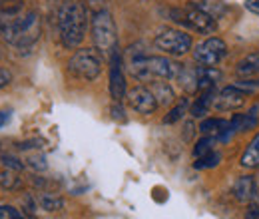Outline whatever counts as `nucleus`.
Listing matches in <instances>:
<instances>
[{"mask_svg": "<svg viewBox=\"0 0 259 219\" xmlns=\"http://www.w3.org/2000/svg\"><path fill=\"white\" fill-rule=\"evenodd\" d=\"M88 26L86 6L80 0H64L58 8V34L60 42L68 50H74L82 44Z\"/></svg>", "mask_w": 259, "mask_h": 219, "instance_id": "1", "label": "nucleus"}, {"mask_svg": "<svg viewBox=\"0 0 259 219\" xmlns=\"http://www.w3.org/2000/svg\"><path fill=\"white\" fill-rule=\"evenodd\" d=\"M184 66L163 58V56H146L140 54L132 58L130 74L140 82H154V80H176Z\"/></svg>", "mask_w": 259, "mask_h": 219, "instance_id": "2", "label": "nucleus"}, {"mask_svg": "<svg viewBox=\"0 0 259 219\" xmlns=\"http://www.w3.org/2000/svg\"><path fill=\"white\" fill-rule=\"evenodd\" d=\"M40 34H42L40 16L34 10L26 12V14H20L16 20H12L8 26H4L0 30V36L8 44H12L14 48H18V50L32 48L34 44L40 40Z\"/></svg>", "mask_w": 259, "mask_h": 219, "instance_id": "3", "label": "nucleus"}, {"mask_svg": "<svg viewBox=\"0 0 259 219\" xmlns=\"http://www.w3.org/2000/svg\"><path fill=\"white\" fill-rule=\"evenodd\" d=\"M92 40L94 48L102 54H114L118 50V30L112 14L106 8L96 10L92 16Z\"/></svg>", "mask_w": 259, "mask_h": 219, "instance_id": "4", "label": "nucleus"}, {"mask_svg": "<svg viewBox=\"0 0 259 219\" xmlns=\"http://www.w3.org/2000/svg\"><path fill=\"white\" fill-rule=\"evenodd\" d=\"M169 16L174 22L190 28V30L201 32V34H211L218 30V22L211 14H207L203 8H199L197 4H188L184 8H171Z\"/></svg>", "mask_w": 259, "mask_h": 219, "instance_id": "5", "label": "nucleus"}, {"mask_svg": "<svg viewBox=\"0 0 259 219\" xmlns=\"http://www.w3.org/2000/svg\"><path fill=\"white\" fill-rule=\"evenodd\" d=\"M68 72L84 82L96 80L102 72V52L98 48H82L76 50L68 60Z\"/></svg>", "mask_w": 259, "mask_h": 219, "instance_id": "6", "label": "nucleus"}, {"mask_svg": "<svg viewBox=\"0 0 259 219\" xmlns=\"http://www.w3.org/2000/svg\"><path fill=\"white\" fill-rule=\"evenodd\" d=\"M192 36L188 32L178 30V28H165L156 38H154V46L158 50H162L169 56H184L192 50Z\"/></svg>", "mask_w": 259, "mask_h": 219, "instance_id": "7", "label": "nucleus"}, {"mask_svg": "<svg viewBox=\"0 0 259 219\" xmlns=\"http://www.w3.org/2000/svg\"><path fill=\"white\" fill-rule=\"evenodd\" d=\"M226 56L227 44L218 36H211V38L199 42L194 50V60L201 66H218Z\"/></svg>", "mask_w": 259, "mask_h": 219, "instance_id": "8", "label": "nucleus"}, {"mask_svg": "<svg viewBox=\"0 0 259 219\" xmlns=\"http://www.w3.org/2000/svg\"><path fill=\"white\" fill-rule=\"evenodd\" d=\"M128 102L134 112L144 114V116L154 114L160 106L154 92H152V88H146V86H134L128 92Z\"/></svg>", "mask_w": 259, "mask_h": 219, "instance_id": "9", "label": "nucleus"}, {"mask_svg": "<svg viewBox=\"0 0 259 219\" xmlns=\"http://www.w3.org/2000/svg\"><path fill=\"white\" fill-rule=\"evenodd\" d=\"M245 98H247L245 90H241L237 86H227L220 94H215L213 108L220 110V112H233V110H237L245 104Z\"/></svg>", "mask_w": 259, "mask_h": 219, "instance_id": "10", "label": "nucleus"}, {"mask_svg": "<svg viewBox=\"0 0 259 219\" xmlns=\"http://www.w3.org/2000/svg\"><path fill=\"white\" fill-rule=\"evenodd\" d=\"M110 94L114 102H120L126 96V76L122 70V58L118 50L110 54Z\"/></svg>", "mask_w": 259, "mask_h": 219, "instance_id": "11", "label": "nucleus"}, {"mask_svg": "<svg viewBox=\"0 0 259 219\" xmlns=\"http://www.w3.org/2000/svg\"><path fill=\"white\" fill-rule=\"evenodd\" d=\"M195 74H197V92L211 90L215 88V82L222 80V72L215 66H197Z\"/></svg>", "mask_w": 259, "mask_h": 219, "instance_id": "12", "label": "nucleus"}, {"mask_svg": "<svg viewBox=\"0 0 259 219\" xmlns=\"http://www.w3.org/2000/svg\"><path fill=\"white\" fill-rule=\"evenodd\" d=\"M255 180L251 178V176H241V178H237L235 180V184H233V195L239 199V201H249V199H253V195H255Z\"/></svg>", "mask_w": 259, "mask_h": 219, "instance_id": "13", "label": "nucleus"}, {"mask_svg": "<svg viewBox=\"0 0 259 219\" xmlns=\"http://www.w3.org/2000/svg\"><path fill=\"white\" fill-rule=\"evenodd\" d=\"M235 74L241 78H251L259 74V52H251L247 56H243L237 66H235Z\"/></svg>", "mask_w": 259, "mask_h": 219, "instance_id": "14", "label": "nucleus"}, {"mask_svg": "<svg viewBox=\"0 0 259 219\" xmlns=\"http://www.w3.org/2000/svg\"><path fill=\"white\" fill-rule=\"evenodd\" d=\"M213 100H215V88L201 92V96L195 100V104L192 106V116H194V118H201V116H205V114H207V110L213 106Z\"/></svg>", "mask_w": 259, "mask_h": 219, "instance_id": "15", "label": "nucleus"}, {"mask_svg": "<svg viewBox=\"0 0 259 219\" xmlns=\"http://www.w3.org/2000/svg\"><path fill=\"white\" fill-rule=\"evenodd\" d=\"M241 165L243 167H259V134H255V138L245 148V152L241 156Z\"/></svg>", "mask_w": 259, "mask_h": 219, "instance_id": "16", "label": "nucleus"}, {"mask_svg": "<svg viewBox=\"0 0 259 219\" xmlns=\"http://www.w3.org/2000/svg\"><path fill=\"white\" fill-rule=\"evenodd\" d=\"M152 92L156 96V100H158V104H162V106H167V104H171L174 100H176V94H174V90H171V86L167 84V82H152Z\"/></svg>", "mask_w": 259, "mask_h": 219, "instance_id": "17", "label": "nucleus"}, {"mask_svg": "<svg viewBox=\"0 0 259 219\" xmlns=\"http://www.w3.org/2000/svg\"><path fill=\"white\" fill-rule=\"evenodd\" d=\"M38 205L44 211H60L64 207V199L60 195H54V193H40L38 195Z\"/></svg>", "mask_w": 259, "mask_h": 219, "instance_id": "18", "label": "nucleus"}, {"mask_svg": "<svg viewBox=\"0 0 259 219\" xmlns=\"http://www.w3.org/2000/svg\"><path fill=\"white\" fill-rule=\"evenodd\" d=\"M231 127H233V132L237 129V132H245V129H249V127H253V125L257 124V118H255V114H235L233 118H231Z\"/></svg>", "mask_w": 259, "mask_h": 219, "instance_id": "19", "label": "nucleus"}, {"mask_svg": "<svg viewBox=\"0 0 259 219\" xmlns=\"http://www.w3.org/2000/svg\"><path fill=\"white\" fill-rule=\"evenodd\" d=\"M220 161H222V156L218 154V152H207V154H203V156H199L197 159L194 161V167L195 169H211V167H215V165H220Z\"/></svg>", "mask_w": 259, "mask_h": 219, "instance_id": "20", "label": "nucleus"}, {"mask_svg": "<svg viewBox=\"0 0 259 219\" xmlns=\"http://www.w3.org/2000/svg\"><path fill=\"white\" fill-rule=\"evenodd\" d=\"M186 110H188V100L184 98L180 104H176V106L169 110V114H165V116H163V124H176L178 120H182V118H184Z\"/></svg>", "mask_w": 259, "mask_h": 219, "instance_id": "21", "label": "nucleus"}, {"mask_svg": "<svg viewBox=\"0 0 259 219\" xmlns=\"http://www.w3.org/2000/svg\"><path fill=\"white\" fill-rule=\"evenodd\" d=\"M213 146H215V138H213V136H203V138L197 140V144H195L194 156L199 157V156H203V154H207V152H211Z\"/></svg>", "mask_w": 259, "mask_h": 219, "instance_id": "22", "label": "nucleus"}, {"mask_svg": "<svg viewBox=\"0 0 259 219\" xmlns=\"http://www.w3.org/2000/svg\"><path fill=\"white\" fill-rule=\"evenodd\" d=\"M18 186H20V178H16V173H12L8 167L0 171V188L16 189Z\"/></svg>", "mask_w": 259, "mask_h": 219, "instance_id": "23", "label": "nucleus"}, {"mask_svg": "<svg viewBox=\"0 0 259 219\" xmlns=\"http://www.w3.org/2000/svg\"><path fill=\"white\" fill-rule=\"evenodd\" d=\"M28 165L34 167V169H38V171H44L46 167H48V163H46V157L42 156V154H36V156H30L28 159Z\"/></svg>", "mask_w": 259, "mask_h": 219, "instance_id": "24", "label": "nucleus"}, {"mask_svg": "<svg viewBox=\"0 0 259 219\" xmlns=\"http://www.w3.org/2000/svg\"><path fill=\"white\" fill-rule=\"evenodd\" d=\"M2 159V163H4V167H8V169H22L24 167V163L18 159V157H14V156H8V154H4V156L0 157Z\"/></svg>", "mask_w": 259, "mask_h": 219, "instance_id": "25", "label": "nucleus"}, {"mask_svg": "<svg viewBox=\"0 0 259 219\" xmlns=\"http://www.w3.org/2000/svg\"><path fill=\"white\" fill-rule=\"evenodd\" d=\"M112 118L114 120H118V122H126V114H124V108L120 106V102H116L114 106H112Z\"/></svg>", "mask_w": 259, "mask_h": 219, "instance_id": "26", "label": "nucleus"}, {"mask_svg": "<svg viewBox=\"0 0 259 219\" xmlns=\"http://www.w3.org/2000/svg\"><path fill=\"white\" fill-rule=\"evenodd\" d=\"M10 82H12V74H10V70L0 68V90H4L6 86H10Z\"/></svg>", "mask_w": 259, "mask_h": 219, "instance_id": "27", "label": "nucleus"}, {"mask_svg": "<svg viewBox=\"0 0 259 219\" xmlns=\"http://www.w3.org/2000/svg\"><path fill=\"white\" fill-rule=\"evenodd\" d=\"M4 211L8 213V217L10 219H26L18 209H14V207H10V205H4Z\"/></svg>", "mask_w": 259, "mask_h": 219, "instance_id": "28", "label": "nucleus"}, {"mask_svg": "<svg viewBox=\"0 0 259 219\" xmlns=\"http://www.w3.org/2000/svg\"><path fill=\"white\" fill-rule=\"evenodd\" d=\"M10 118H12V110H2L0 112V127H4V125L8 124Z\"/></svg>", "mask_w": 259, "mask_h": 219, "instance_id": "29", "label": "nucleus"}, {"mask_svg": "<svg viewBox=\"0 0 259 219\" xmlns=\"http://www.w3.org/2000/svg\"><path fill=\"white\" fill-rule=\"evenodd\" d=\"M245 8L251 10L253 14H259V0H245Z\"/></svg>", "mask_w": 259, "mask_h": 219, "instance_id": "30", "label": "nucleus"}, {"mask_svg": "<svg viewBox=\"0 0 259 219\" xmlns=\"http://www.w3.org/2000/svg\"><path fill=\"white\" fill-rule=\"evenodd\" d=\"M245 219H259V209H257V207H249V211L245 213Z\"/></svg>", "mask_w": 259, "mask_h": 219, "instance_id": "31", "label": "nucleus"}, {"mask_svg": "<svg viewBox=\"0 0 259 219\" xmlns=\"http://www.w3.org/2000/svg\"><path fill=\"white\" fill-rule=\"evenodd\" d=\"M186 129H188V132H184V138L190 140V138H192V129H194V125L188 122V124H186Z\"/></svg>", "mask_w": 259, "mask_h": 219, "instance_id": "32", "label": "nucleus"}, {"mask_svg": "<svg viewBox=\"0 0 259 219\" xmlns=\"http://www.w3.org/2000/svg\"><path fill=\"white\" fill-rule=\"evenodd\" d=\"M2 209H4V207H0V217H2V215H4V211H2Z\"/></svg>", "mask_w": 259, "mask_h": 219, "instance_id": "33", "label": "nucleus"}, {"mask_svg": "<svg viewBox=\"0 0 259 219\" xmlns=\"http://www.w3.org/2000/svg\"><path fill=\"white\" fill-rule=\"evenodd\" d=\"M50 2H60V0H50Z\"/></svg>", "mask_w": 259, "mask_h": 219, "instance_id": "34", "label": "nucleus"}, {"mask_svg": "<svg viewBox=\"0 0 259 219\" xmlns=\"http://www.w3.org/2000/svg\"><path fill=\"white\" fill-rule=\"evenodd\" d=\"M0 148H2V146H0Z\"/></svg>", "mask_w": 259, "mask_h": 219, "instance_id": "35", "label": "nucleus"}]
</instances>
